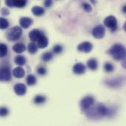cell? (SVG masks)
Wrapping results in <instances>:
<instances>
[{
  "label": "cell",
  "instance_id": "6da1fadb",
  "mask_svg": "<svg viewBox=\"0 0 126 126\" xmlns=\"http://www.w3.org/2000/svg\"><path fill=\"white\" fill-rule=\"evenodd\" d=\"M85 111L86 115L89 118L92 119H99L104 117H112L116 113V110L114 108H109L101 103H98L95 106H92Z\"/></svg>",
  "mask_w": 126,
  "mask_h": 126
},
{
  "label": "cell",
  "instance_id": "7a4b0ae2",
  "mask_svg": "<svg viewBox=\"0 0 126 126\" xmlns=\"http://www.w3.org/2000/svg\"><path fill=\"white\" fill-rule=\"evenodd\" d=\"M108 53L116 61H121L126 58V48L120 44H115L109 49Z\"/></svg>",
  "mask_w": 126,
  "mask_h": 126
},
{
  "label": "cell",
  "instance_id": "3957f363",
  "mask_svg": "<svg viewBox=\"0 0 126 126\" xmlns=\"http://www.w3.org/2000/svg\"><path fill=\"white\" fill-rule=\"evenodd\" d=\"M22 35V30L18 26H15L12 27L7 33V38L10 41H17L21 38Z\"/></svg>",
  "mask_w": 126,
  "mask_h": 126
},
{
  "label": "cell",
  "instance_id": "277c9868",
  "mask_svg": "<svg viewBox=\"0 0 126 126\" xmlns=\"http://www.w3.org/2000/svg\"><path fill=\"white\" fill-rule=\"evenodd\" d=\"M125 77H117L112 79H109L106 80V85L109 88L118 89L121 87L125 83Z\"/></svg>",
  "mask_w": 126,
  "mask_h": 126
},
{
  "label": "cell",
  "instance_id": "5b68a950",
  "mask_svg": "<svg viewBox=\"0 0 126 126\" xmlns=\"http://www.w3.org/2000/svg\"><path fill=\"white\" fill-rule=\"evenodd\" d=\"M94 102H95V100H94V97H92L91 95H87L81 100L80 107L83 110L86 111L94 106Z\"/></svg>",
  "mask_w": 126,
  "mask_h": 126
},
{
  "label": "cell",
  "instance_id": "8992f818",
  "mask_svg": "<svg viewBox=\"0 0 126 126\" xmlns=\"http://www.w3.org/2000/svg\"><path fill=\"white\" fill-rule=\"evenodd\" d=\"M103 24L106 27L111 29V31H115L117 29V20L115 16H107L104 21Z\"/></svg>",
  "mask_w": 126,
  "mask_h": 126
},
{
  "label": "cell",
  "instance_id": "52a82bcc",
  "mask_svg": "<svg viewBox=\"0 0 126 126\" xmlns=\"http://www.w3.org/2000/svg\"><path fill=\"white\" fill-rule=\"evenodd\" d=\"M105 34H106L105 27L101 24H99V25L96 26L92 30V35L95 38H97V39L103 38L105 36Z\"/></svg>",
  "mask_w": 126,
  "mask_h": 126
},
{
  "label": "cell",
  "instance_id": "ba28073f",
  "mask_svg": "<svg viewBox=\"0 0 126 126\" xmlns=\"http://www.w3.org/2000/svg\"><path fill=\"white\" fill-rule=\"evenodd\" d=\"M11 79V72L9 66H3L1 68L0 80L1 81H10Z\"/></svg>",
  "mask_w": 126,
  "mask_h": 126
},
{
  "label": "cell",
  "instance_id": "9c48e42d",
  "mask_svg": "<svg viewBox=\"0 0 126 126\" xmlns=\"http://www.w3.org/2000/svg\"><path fill=\"white\" fill-rule=\"evenodd\" d=\"M93 48V45L89 42V41H84L80 43L78 46V50L82 52H85V53H89L92 51Z\"/></svg>",
  "mask_w": 126,
  "mask_h": 126
},
{
  "label": "cell",
  "instance_id": "30bf717a",
  "mask_svg": "<svg viewBox=\"0 0 126 126\" xmlns=\"http://www.w3.org/2000/svg\"><path fill=\"white\" fill-rule=\"evenodd\" d=\"M13 90L17 95L23 96L27 92V87L23 83H16L13 87Z\"/></svg>",
  "mask_w": 126,
  "mask_h": 126
},
{
  "label": "cell",
  "instance_id": "8fae6325",
  "mask_svg": "<svg viewBox=\"0 0 126 126\" xmlns=\"http://www.w3.org/2000/svg\"><path fill=\"white\" fill-rule=\"evenodd\" d=\"M86 67L83 63H78L73 66L72 72L76 75H83L86 72Z\"/></svg>",
  "mask_w": 126,
  "mask_h": 126
},
{
  "label": "cell",
  "instance_id": "7c38bea8",
  "mask_svg": "<svg viewBox=\"0 0 126 126\" xmlns=\"http://www.w3.org/2000/svg\"><path fill=\"white\" fill-rule=\"evenodd\" d=\"M42 33L41 32L38 30V29H34L32 30H31L29 32V38L34 43V42H38V41L39 40V38H41Z\"/></svg>",
  "mask_w": 126,
  "mask_h": 126
},
{
  "label": "cell",
  "instance_id": "4fadbf2b",
  "mask_svg": "<svg viewBox=\"0 0 126 126\" xmlns=\"http://www.w3.org/2000/svg\"><path fill=\"white\" fill-rule=\"evenodd\" d=\"M33 21L31 18L30 17H21L19 19V24L22 28L27 29L28 27H30L31 26V24H32Z\"/></svg>",
  "mask_w": 126,
  "mask_h": 126
},
{
  "label": "cell",
  "instance_id": "5bb4252c",
  "mask_svg": "<svg viewBox=\"0 0 126 126\" xmlns=\"http://www.w3.org/2000/svg\"><path fill=\"white\" fill-rule=\"evenodd\" d=\"M48 44H49L48 38L44 34H42L41 36V38L38 41L37 45H38V48H40V49H44V48H46L48 46Z\"/></svg>",
  "mask_w": 126,
  "mask_h": 126
},
{
  "label": "cell",
  "instance_id": "9a60e30c",
  "mask_svg": "<svg viewBox=\"0 0 126 126\" xmlns=\"http://www.w3.org/2000/svg\"><path fill=\"white\" fill-rule=\"evenodd\" d=\"M13 75L16 78H22L24 77L25 71H24V69L22 67L18 66V67L15 68L13 70Z\"/></svg>",
  "mask_w": 126,
  "mask_h": 126
},
{
  "label": "cell",
  "instance_id": "2e32d148",
  "mask_svg": "<svg viewBox=\"0 0 126 126\" xmlns=\"http://www.w3.org/2000/svg\"><path fill=\"white\" fill-rule=\"evenodd\" d=\"M13 50L18 54L22 53L26 50V47L22 43H16L13 46Z\"/></svg>",
  "mask_w": 126,
  "mask_h": 126
},
{
  "label": "cell",
  "instance_id": "e0dca14e",
  "mask_svg": "<svg viewBox=\"0 0 126 126\" xmlns=\"http://www.w3.org/2000/svg\"><path fill=\"white\" fill-rule=\"evenodd\" d=\"M32 13L34 16H41L44 14L45 13V10L44 7H39V6H35L32 8Z\"/></svg>",
  "mask_w": 126,
  "mask_h": 126
},
{
  "label": "cell",
  "instance_id": "ac0fdd59",
  "mask_svg": "<svg viewBox=\"0 0 126 126\" xmlns=\"http://www.w3.org/2000/svg\"><path fill=\"white\" fill-rule=\"evenodd\" d=\"M87 66L91 70H96L98 67L97 61L95 58H90L87 61Z\"/></svg>",
  "mask_w": 126,
  "mask_h": 126
},
{
  "label": "cell",
  "instance_id": "d6986e66",
  "mask_svg": "<svg viewBox=\"0 0 126 126\" xmlns=\"http://www.w3.org/2000/svg\"><path fill=\"white\" fill-rule=\"evenodd\" d=\"M14 62L18 66H23L26 63V58L20 55H18L14 58Z\"/></svg>",
  "mask_w": 126,
  "mask_h": 126
},
{
  "label": "cell",
  "instance_id": "ffe728a7",
  "mask_svg": "<svg viewBox=\"0 0 126 126\" xmlns=\"http://www.w3.org/2000/svg\"><path fill=\"white\" fill-rule=\"evenodd\" d=\"M26 83L28 86H33L36 83V78L33 75H28L26 78Z\"/></svg>",
  "mask_w": 126,
  "mask_h": 126
},
{
  "label": "cell",
  "instance_id": "44dd1931",
  "mask_svg": "<svg viewBox=\"0 0 126 126\" xmlns=\"http://www.w3.org/2000/svg\"><path fill=\"white\" fill-rule=\"evenodd\" d=\"M38 45H36V44H35V43H33V42L30 43V44H28V46H27L28 52H29L30 54H32V55L35 54V53L38 51Z\"/></svg>",
  "mask_w": 126,
  "mask_h": 126
},
{
  "label": "cell",
  "instance_id": "7402d4cb",
  "mask_svg": "<svg viewBox=\"0 0 126 126\" xmlns=\"http://www.w3.org/2000/svg\"><path fill=\"white\" fill-rule=\"evenodd\" d=\"M33 101H34V103H35V104H37V105H40V104L44 103L46 101V97H45L44 95L38 94V95H36V96L34 97Z\"/></svg>",
  "mask_w": 126,
  "mask_h": 126
},
{
  "label": "cell",
  "instance_id": "603a6c76",
  "mask_svg": "<svg viewBox=\"0 0 126 126\" xmlns=\"http://www.w3.org/2000/svg\"><path fill=\"white\" fill-rule=\"evenodd\" d=\"M7 46L4 44H0V56L1 58H3L7 55Z\"/></svg>",
  "mask_w": 126,
  "mask_h": 126
},
{
  "label": "cell",
  "instance_id": "cb8c5ba5",
  "mask_svg": "<svg viewBox=\"0 0 126 126\" xmlns=\"http://www.w3.org/2000/svg\"><path fill=\"white\" fill-rule=\"evenodd\" d=\"M27 4V1L24 0H15L13 1V5L16 7L22 8L24 7Z\"/></svg>",
  "mask_w": 126,
  "mask_h": 126
},
{
  "label": "cell",
  "instance_id": "d4e9b609",
  "mask_svg": "<svg viewBox=\"0 0 126 126\" xmlns=\"http://www.w3.org/2000/svg\"><path fill=\"white\" fill-rule=\"evenodd\" d=\"M53 58V54L50 52H44L41 57L42 60L44 61V62H48V61H50Z\"/></svg>",
  "mask_w": 126,
  "mask_h": 126
},
{
  "label": "cell",
  "instance_id": "484cf974",
  "mask_svg": "<svg viewBox=\"0 0 126 126\" xmlns=\"http://www.w3.org/2000/svg\"><path fill=\"white\" fill-rule=\"evenodd\" d=\"M114 69V65L110 63V62H106L105 64H104V70L106 72H108V73H110V72H112Z\"/></svg>",
  "mask_w": 126,
  "mask_h": 126
},
{
  "label": "cell",
  "instance_id": "4316f807",
  "mask_svg": "<svg viewBox=\"0 0 126 126\" xmlns=\"http://www.w3.org/2000/svg\"><path fill=\"white\" fill-rule=\"evenodd\" d=\"M9 26V22L8 21L4 18H0V27H1V29L4 30V29H6Z\"/></svg>",
  "mask_w": 126,
  "mask_h": 126
},
{
  "label": "cell",
  "instance_id": "83f0119b",
  "mask_svg": "<svg viewBox=\"0 0 126 126\" xmlns=\"http://www.w3.org/2000/svg\"><path fill=\"white\" fill-rule=\"evenodd\" d=\"M53 52L55 54H60L63 51V47L60 44H57L53 47Z\"/></svg>",
  "mask_w": 126,
  "mask_h": 126
},
{
  "label": "cell",
  "instance_id": "f1b7e54d",
  "mask_svg": "<svg viewBox=\"0 0 126 126\" xmlns=\"http://www.w3.org/2000/svg\"><path fill=\"white\" fill-rule=\"evenodd\" d=\"M82 6H83V10H84L85 11L88 12V13H89V12H91V11L92 10V6H91L89 4L86 3V2H83V3L82 4Z\"/></svg>",
  "mask_w": 126,
  "mask_h": 126
},
{
  "label": "cell",
  "instance_id": "f546056e",
  "mask_svg": "<svg viewBox=\"0 0 126 126\" xmlns=\"http://www.w3.org/2000/svg\"><path fill=\"white\" fill-rule=\"evenodd\" d=\"M37 73L40 75H44L47 74V69L44 66H39L37 69Z\"/></svg>",
  "mask_w": 126,
  "mask_h": 126
},
{
  "label": "cell",
  "instance_id": "4dcf8cb0",
  "mask_svg": "<svg viewBox=\"0 0 126 126\" xmlns=\"http://www.w3.org/2000/svg\"><path fill=\"white\" fill-rule=\"evenodd\" d=\"M9 113V111L8 109L6 108V107H1V110H0V114L1 117H5Z\"/></svg>",
  "mask_w": 126,
  "mask_h": 126
},
{
  "label": "cell",
  "instance_id": "1f68e13d",
  "mask_svg": "<svg viewBox=\"0 0 126 126\" xmlns=\"http://www.w3.org/2000/svg\"><path fill=\"white\" fill-rule=\"evenodd\" d=\"M52 4V0H46L44 1V6L47 7H49Z\"/></svg>",
  "mask_w": 126,
  "mask_h": 126
},
{
  "label": "cell",
  "instance_id": "d6a6232c",
  "mask_svg": "<svg viewBox=\"0 0 126 126\" xmlns=\"http://www.w3.org/2000/svg\"><path fill=\"white\" fill-rule=\"evenodd\" d=\"M5 4H7V6L10 7H13L14 5H13V1H10V0H7L5 1Z\"/></svg>",
  "mask_w": 126,
  "mask_h": 126
},
{
  "label": "cell",
  "instance_id": "836d02e7",
  "mask_svg": "<svg viewBox=\"0 0 126 126\" xmlns=\"http://www.w3.org/2000/svg\"><path fill=\"white\" fill-rule=\"evenodd\" d=\"M1 13H2V15H4V16L9 15V10H7L6 8H2V9H1Z\"/></svg>",
  "mask_w": 126,
  "mask_h": 126
},
{
  "label": "cell",
  "instance_id": "e575fe53",
  "mask_svg": "<svg viewBox=\"0 0 126 126\" xmlns=\"http://www.w3.org/2000/svg\"><path fill=\"white\" fill-rule=\"evenodd\" d=\"M122 65H123V68H125V69H126V59H125V60H124V61L123 62Z\"/></svg>",
  "mask_w": 126,
  "mask_h": 126
},
{
  "label": "cell",
  "instance_id": "d590c367",
  "mask_svg": "<svg viewBox=\"0 0 126 126\" xmlns=\"http://www.w3.org/2000/svg\"><path fill=\"white\" fill-rule=\"evenodd\" d=\"M122 10H123V12L124 13H126V4H125V5L123 7V9H122Z\"/></svg>",
  "mask_w": 126,
  "mask_h": 126
},
{
  "label": "cell",
  "instance_id": "8d00e7d4",
  "mask_svg": "<svg viewBox=\"0 0 126 126\" xmlns=\"http://www.w3.org/2000/svg\"><path fill=\"white\" fill-rule=\"evenodd\" d=\"M123 30H125L126 32V21L125 22V24H124V25H123Z\"/></svg>",
  "mask_w": 126,
  "mask_h": 126
}]
</instances>
